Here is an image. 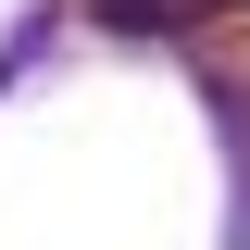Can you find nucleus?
Returning a JSON list of instances; mask_svg holds the SVG:
<instances>
[{
  "mask_svg": "<svg viewBox=\"0 0 250 250\" xmlns=\"http://www.w3.org/2000/svg\"><path fill=\"white\" fill-rule=\"evenodd\" d=\"M213 13V0H100V25H125V38H188Z\"/></svg>",
  "mask_w": 250,
  "mask_h": 250,
  "instance_id": "nucleus-1",
  "label": "nucleus"
}]
</instances>
